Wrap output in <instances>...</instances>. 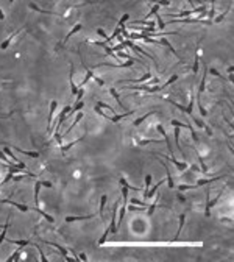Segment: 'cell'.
Masks as SVG:
<instances>
[{
  "label": "cell",
  "mask_w": 234,
  "mask_h": 262,
  "mask_svg": "<svg viewBox=\"0 0 234 262\" xmlns=\"http://www.w3.org/2000/svg\"><path fill=\"white\" fill-rule=\"evenodd\" d=\"M94 80H95V83H97L98 86H103V84H105V81H103L101 78H98V77H94Z\"/></svg>",
  "instance_id": "51"
},
{
  "label": "cell",
  "mask_w": 234,
  "mask_h": 262,
  "mask_svg": "<svg viewBox=\"0 0 234 262\" xmlns=\"http://www.w3.org/2000/svg\"><path fill=\"white\" fill-rule=\"evenodd\" d=\"M44 243H47V245H50V246H55L56 250L63 254V256H67V248H64V246H61L59 243H55V242H45V240H42Z\"/></svg>",
  "instance_id": "12"
},
{
  "label": "cell",
  "mask_w": 234,
  "mask_h": 262,
  "mask_svg": "<svg viewBox=\"0 0 234 262\" xmlns=\"http://www.w3.org/2000/svg\"><path fill=\"white\" fill-rule=\"evenodd\" d=\"M156 83H159V78H151L150 84H156Z\"/></svg>",
  "instance_id": "56"
},
{
  "label": "cell",
  "mask_w": 234,
  "mask_h": 262,
  "mask_svg": "<svg viewBox=\"0 0 234 262\" xmlns=\"http://www.w3.org/2000/svg\"><path fill=\"white\" fill-rule=\"evenodd\" d=\"M22 30H24V28H19V30H16V31H14V33H13V34H11V36H10L8 39H5V41H3V42H2V44H0V49H2V50H5V49H8V45L11 44V41H13V39H14V38L17 36V34H19L20 31H22Z\"/></svg>",
  "instance_id": "5"
},
{
  "label": "cell",
  "mask_w": 234,
  "mask_h": 262,
  "mask_svg": "<svg viewBox=\"0 0 234 262\" xmlns=\"http://www.w3.org/2000/svg\"><path fill=\"white\" fill-rule=\"evenodd\" d=\"M128 19H130V14H123V16H122V19H120V22H119V25H117V27H119V28H122V27H125V22H127Z\"/></svg>",
  "instance_id": "42"
},
{
  "label": "cell",
  "mask_w": 234,
  "mask_h": 262,
  "mask_svg": "<svg viewBox=\"0 0 234 262\" xmlns=\"http://www.w3.org/2000/svg\"><path fill=\"white\" fill-rule=\"evenodd\" d=\"M91 78H94V72H92V70H87L86 77H84V80H83V81H81V84H80V87H78V89L83 87V86H84V84H86V83H87L89 80H91Z\"/></svg>",
  "instance_id": "29"
},
{
  "label": "cell",
  "mask_w": 234,
  "mask_h": 262,
  "mask_svg": "<svg viewBox=\"0 0 234 262\" xmlns=\"http://www.w3.org/2000/svg\"><path fill=\"white\" fill-rule=\"evenodd\" d=\"M156 19H158V25H159V28H161V30L166 28V22L162 20V17H161V16H156Z\"/></svg>",
  "instance_id": "47"
},
{
  "label": "cell",
  "mask_w": 234,
  "mask_h": 262,
  "mask_svg": "<svg viewBox=\"0 0 234 262\" xmlns=\"http://www.w3.org/2000/svg\"><path fill=\"white\" fill-rule=\"evenodd\" d=\"M131 203H133V204H139V206H147L145 201H141V200H137V198H133Z\"/></svg>",
  "instance_id": "50"
},
{
  "label": "cell",
  "mask_w": 234,
  "mask_h": 262,
  "mask_svg": "<svg viewBox=\"0 0 234 262\" xmlns=\"http://www.w3.org/2000/svg\"><path fill=\"white\" fill-rule=\"evenodd\" d=\"M144 38H145V36H142L141 33H131V34H130V38H128V39L131 41V39H144Z\"/></svg>",
  "instance_id": "45"
},
{
  "label": "cell",
  "mask_w": 234,
  "mask_h": 262,
  "mask_svg": "<svg viewBox=\"0 0 234 262\" xmlns=\"http://www.w3.org/2000/svg\"><path fill=\"white\" fill-rule=\"evenodd\" d=\"M233 70H234V67H233V66H230V67H228V72H230V73H233Z\"/></svg>",
  "instance_id": "58"
},
{
  "label": "cell",
  "mask_w": 234,
  "mask_h": 262,
  "mask_svg": "<svg viewBox=\"0 0 234 262\" xmlns=\"http://www.w3.org/2000/svg\"><path fill=\"white\" fill-rule=\"evenodd\" d=\"M11 243H17L20 246H27V245H30L31 242L30 240H11Z\"/></svg>",
  "instance_id": "41"
},
{
  "label": "cell",
  "mask_w": 234,
  "mask_h": 262,
  "mask_svg": "<svg viewBox=\"0 0 234 262\" xmlns=\"http://www.w3.org/2000/svg\"><path fill=\"white\" fill-rule=\"evenodd\" d=\"M11 180H13V172H10V173H8V175L5 176V180H3L2 183H0V186H3L5 183H8V181H11Z\"/></svg>",
  "instance_id": "48"
},
{
  "label": "cell",
  "mask_w": 234,
  "mask_h": 262,
  "mask_svg": "<svg viewBox=\"0 0 234 262\" xmlns=\"http://www.w3.org/2000/svg\"><path fill=\"white\" fill-rule=\"evenodd\" d=\"M119 181H120V184H122V186H125V187H127L128 190H139V187H136V186H131V184H130V183H128V181H127L123 176L120 178Z\"/></svg>",
  "instance_id": "24"
},
{
  "label": "cell",
  "mask_w": 234,
  "mask_h": 262,
  "mask_svg": "<svg viewBox=\"0 0 234 262\" xmlns=\"http://www.w3.org/2000/svg\"><path fill=\"white\" fill-rule=\"evenodd\" d=\"M78 259H80V261H87V258H86V254H84V253L78 254Z\"/></svg>",
  "instance_id": "54"
},
{
  "label": "cell",
  "mask_w": 234,
  "mask_h": 262,
  "mask_svg": "<svg viewBox=\"0 0 234 262\" xmlns=\"http://www.w3.org/2000/svg\"><path fill=\"white\" fill-rule=\"evenodd\" d=\"M159 162L162 164V167L166 169V175H167V183H169V187H170V189H173V187H175V183H173V178H172V173H170V170H169V167H167V164L164 162L162 159H159Z\"/></svg>",
  "instance_id": "6"
},
{
  "label": "cell",
  "mask_w": 234,
  "mask_h": 262,
  "mask_svg": "<svg viewBox=\"0 0 234 262\" xmlns=\"http://www.w3.org/2000/svg\"><path fill=\"white\" fill-rule=\"evenodd\" d=\"M208 72H211L212 75H214V77H218V78H222V80L225 78V75H222V73H220V72L217 70V69H214V67H211V69H208Z\"/></svg>",
  "instance_id": "38"
},
{
  "label": "cell",
  "mask_w": 234,
  "mask_h": 262,
  "mask_svg": "<svg viewBox=\"0 0 234 262\" xmlns=\"http://www.w3.org/2000/svg\"><path fill=\"white\" fill-rule=\"evenodd\" d=\"M0 228H2V225H0Z\"/></svg>",
  "instance_id": "59"
},
{
  "label": "cell",
  "mask_w": 234,
  "mask_h": 262,
  "mask_svg": "<svg viewBox=\"0 0 234 262\" xmlns=\"http://www.w3.org/2000/svg\"><path fill=\"white\" fill-rule=\"evenodd\" d=\"M31 209H33L34 212H38V214H41V215H42V217H44V218L47 220V222H50V223H53V222H55V218H53V217L50 215V214H47L45 211H42V209H39V208H38V206H34V208H31Z\"/></svg>",
  "instance_id": "10"
},
{
  "label": "cell",
  "mask_w": 234,
  "mask_h": 262,
  "mask_svg": "<svg viewBox=\"0 0 234 262\" xmlns=\"http://www.w3.org/2000/svg\"><path fill=\"white\" fill-rule=\"evenodd\" d=\"M39 190H41V181H36L34 184V204H39Z\"/></svg>",
  "instance_id": "20"
},
{
  "label": "cell",
  "mask_w": 234,
  "mask_h": 262,
  "mask_svg": "<svg viewBox=\"0 0 234 262\" xmlns=\"http://www.w3.org/2000/svg\"><path fill=\"white\" fill-rule=\"evenodd\" d=\"M97 33L100 34V36H103V38H105V39H106V33H105V31H103L101 28H98V30H97Z\"/></svg>",
  "instance_id": "55"
},
{
  "label": "cell",
  "mask_w": 234,
  "mask_h": 262,
  "mask_svg": "<svg viewBox=\"0 0 234 262\" xmlns=\"http://www.w3.org/2000/svg\"><path fill=\"white\" fill-rule=\"evenodd\" d=\"M10 218H11V214H8V220H6V223L3 226V231L0 232V243H2L5 240V237H6V231H8V228H10Z\"/></svg>",
  "instance_id": "16"
},
{
  "label": "cell",
  "mask_w": 234,
  "mask_h": 262,
  "mask_svg": "<svg viewBox=\"0 0 234 262\" xmlns=\"http://www.w3.org/2000/svg\"><path fill=\"white\" fill-rule=\"evenodd\" d=\"M172 127H176V128H189L187 123H181L180 120H172Z\"/></svg>",
  "instance_id": "36"
},
{
  "label": "cell",
  "mask_w": 234,
  "mask_h": 262,
  "mask_svg": "<svg viewBox=\"0 0 234 262\" xmlns=\"http://www.w3.org/2000/svg\"><path fill=\"white\" fill-rule=\"evenodd\" d=\"M184 220H186V215H184V214H181V215H180V226H178V232L175 234L173 240H178V237H180V234H181V229H183V226H184Z\"/></svg>",
  "instance_id": "21"
},
{
  "label": "cell",
  "mask_w": 234,
  "mask_h": 262,
  "mask_svg": "<svg viewBox=\"0 0 234 262\" xmlns=\"http://www.w3.org/2000/svg\"><path fill=\"white\" fill-rule=\"evenodd\" d=\"M56 106H58V101H56V100H53V101L50 103V114H49V127H47V130L50 128V123H52V120H53V114H55V109H56Z\"/></svg>",
  "instance_id": "14"
},
{
  "label": "cell",
  "mask_w": 234,
  "mask_h": 262,
  "mask_svg": "<svg viewBox=\"0 0 234 262\" xmlns=\"http://www.w3.org/2000/svg\"><path fill=\"white\" fill-rule=\"evenodd\" d=\"M81 119H83V114H81V112H78V114H77V117H75V122H73V123H72V125H70V127H69V128H67V131H66V133L63 134V137H64L66 134H69V133H70V131H72V130L75 128V125H77V123H78V122H80Z\"/></svg>",
  "instance_id": "18"
},
{
  "label": "cell",
  "mask_w": 234,
  "mask_h": 262,
  "mask_svg": "<svg viewBox=\"0 0 234 262\" xmlns=\"http://www.w3.org/2000/svg\"><path fill=\"white\" fill-rule=\"evenodd\" d=\"M109 94H111V95H113V97H114V98L117 100V103H119V106H122V108H125V106H123V105H122V101H120V97H119V94H117V92H116V89H113V87H111V89H109Z\"/></svg>",
  "instance_id": "34"
},
{
  "label": "cell",
  "mask_w": 234,
  "mask_h": 262,
  "mask_svg": "<svg viewBox=\"0 0 234 262\" xmlns=\"http://www.w3.org/2000/svg\"><path fill=\"white\" fill-rule=\"evenodd\" d=\"M230 10H231V6H230V8H228V10H226L225 13H222V14H220V16H218V17H217L215 20H214V22H215V24H218V22H222V20L225 19V16H226V13H228Z\"/></svg>",
  "instance_id": "46"
},
{
  "label": "cell",
  "mask_w": 234,
  "mask_h": 262,
  "mask_svg": "<svg viewBox=\"0 0 234 262\" xmlns=\"http://www.w3.org/2000/svg\"><path fill=\"white\" fill-rule=\"evenodd\" d=\"M41 186H44V187H52V183L50 181H41Z\"/></svg>",
  "instance_id": "53"
},
{
  "label": "cell",
  "mask_w": 234,
  "mask_h": 262,
  "mask_svg": "<svg viewBox=\"0 0 234 262\" xmlns=\"http://www.w3.org/2000/svg\"><path fill=\"white\" fill-rule=\"evenodd\" d=\"M14 150H17L19 153H22V155H25V156H30V158H38L39 156V153L38 151H28V150H22V148H17V147H13Z\"/></svg>",
  "instance_id": "15"
},
{
  "label": "cell",
  "mask_w": 234,
  "mask_h": 262,
  "mask_svg": "<svg viewBox=\"0 0 234 262\" xmlns=\"http://www.w3.org/2000/svg\"><path fill=\"white\" fill-rule=\"evenodd\" d=\"M130 25H142V27H147V28H155V22L153 20H145V19H142V20H134V22H131Z\"/></svg>",
  "instance_id": "7"
},
{
  "label": "cell",
  "mask_w": 234,
  "mask_h": 262,
  "mask_svg": "<svg viewBox=\"0 0 234 262\" xmlns=\"http://www.w3.org/2000/svg\"><path fill=\"white\" fill-rule=\"evenodd\" d=\"M117 206H119V201H116L114 206H113V215H111V225H109V229H111V232H117Z\"/></svg>",
  "instance_id": "2"
},
{
  "label": "cell",
  "mask_w": 234,
  "mask_h": 262,
  "mask_svg": "<svg viewBox=\"0 0 234 262\" xmlns=\"http://www.w3.org/2000/svg\"><path fill=\"white\" fill-rule=\"evenodd\" d=\"M162 158H166V159H169L170 162H173V164L176 165V167H178V170H181V172L187 169V164H186V162H181V161H178V159H175V158H170V156H164V155H162Z\"/></svg>",
  "instance_id": "8"
},
{
  "label": "cell",
  "mask_w": 234,
  "mask_h": 262,
  "mask_svg": "<svg viewBox=\"0 0 234 262\" xmlns=\"http://www.w3.org/2000/svg\"><path fill=\"white\" fill-rule=\"evenodd\" d=\"M22 250H24V246H20V245H19V248H17V250H16L14 253H13V256L8 259V262H13V261H19V254L22 253Z\"/></svg>",
  "instance_id": "27"
},
{
  "label": "cell",
  "mask_w": 234,
  "mask_h": 262,
  "mask_svg": "<svg viewBox=\"0 0 234 262\" xmlns=\"http://www.w3.org/2000/svg\"><path fill=\"white\" fill-rule=\"evenodd\" d=\"M176 80H178V75H176V73H175V75H172V77L169 78V81H166V83L162 84V89H164V87H167L169 84H172V83H175Z\"/></svg>",
  "instance_id": "37"
},
{
  "label": "cell",
  "mask_w": 234,
  "mask_h": 262,
  "mask_svg": "<svg viewBox=\"0 0 234 262\" xmlns=\"http://www.w3.org/2000/svg\"><path fill=\"white\" fill-rule=\"evenodd\" d=\"M139 145H147V144H161V141H156V139H150V141H136Z\"/></svg>",
  "instance_id": "39"
},
{
  "label": "cell",
  "mask_w": 234,
  "mask_h": 262,
  "mask_svg": "<svg viewBox=\"0 0 234 262\" xmlns=\"http://www.w3.org/2000/svg\"><path fill=\"white\" fill-rule=\"evenodd\" d=\"M197 106H198V109H200V114H201L203 117H204L206 114H208V112H206V109L203 108V105H201V101H200V98H198V101H197Z\"/></svg>",
  "instance_id": "43"
},
{
  "label": "cell",
  "mask_w": 234,
  "mask_h": 262,
  "mask_svg": "<svg viewBox=\"0 0 234 262\" xmlns=\"http://www.w3.org/2000/svg\"><path fill=\"white\" fill-rule=\"evenodd\" d=\"M200 64V55H198V49L195 50V55H194V67H192V70H194V73H198V66Z\"/></svg>",
  "instance_id": "17"
},
{
  "label": "cell",
  "mask_w": 234,
  "mask_h": 262,
  "mask_svg": "<svg viewBox=\"0 0 234 262\" xmlns=\"http://www.w3.org/2000/svg\"><path fill=\"white\" fill-rule=\"evenodd\" d=\"M158 201H159V195H156V198H155V201H153V204L150 206V208H147V214L148 215H153V212H155V209H156V206H158Z\"/></svg>",
  "instance_id": "26"
},
{
  "label": "cell",
  "mask_w": 234,
  "mask_h": 262,
  "mask_svg": "<svg viewBox=\"0 0 234 262\" xmlns=\"http://www.w3.org/2000/svg\"><path fill=\"white\" fill-rule=\"evenodd\" d=\"M159 44H161V45H166V47H169V49L172 50V53H173V55H175V56H178V58H180V59H181V56H180V55H178V53H176V50L173 49V47H172V44L169 42V41H167V39H164V38H162V39L159 41Z\"/></svg>",
  "instance_id": "22"
},
{
  "label": "cell",
  "mask_w": 234,
  "mask_h": 262,
  "mask_svg": "<svg viewBox=\"0 0 234 262\" xmlns=\"http://www.w3.org/2000/svg\"><path fill=\"white\" fill-rule=\"evenodd\" d=\"M156 130H158V133H161V134H162L164 141H166V144H167L169 151H170V153H173V147H172V144L169 142V137H167V134H166V130H164V127L161 125V123H158V125H156Z\"/></svg>",
  "instance_id": "4"
},
{
  "label": "cell",
  "mask_w": 234,
  "mask_h": 262,
  "mask_svg": "<svg viewBox=\"0 0 234 262\" xmlns=\"http://www.w3.org/2000/svg\"><path fill=\"white\" fill-rule=\"evenodd\" d=\"M84 137H86V136H81V137H80V139H77V141H72V142H69V144H67V145H64V147H61V150H63V151H64V153H66V151H69V150H70V148H72V147L75 145V144H78V142H81V141H83V139H84Z\"/></svg>",
  "instance_id": "19"
},
{
  "label": "cell",
  "mask_w": 234,
  "mask_h": 262,
  "mask_svg": "<svg viewBox=\"0 0 234 262\" xmlns=\"http://www.w3.org/2000/svg\"><path fill=\"white\" fill-rule=\"evenodd\" d=\"M203 67H204V72H203V78L200 81V86H198V94L204 92V89H206V73H208V66L203 64Z\"/></svg>",
  "instance_id": "9"
},
{
  "label": "cell",
  "mask_w": 234,
  "mask_h": 262,
  "mask_svg": "<svg viewBox=\"0 0 234 262\" xmlns=\"http://www.w3.org/2000/svg\"><path fill=\"white\" fill-rule=\"evenodd\" d=\"M97 106H98V108H103V109H106V111H109V112H111V115H117L116 111H114V108H113V106H109V105H106V103L97 101Z\"/></svg>",
  "instance_id": "23"
},
{
  "label": "cell",
  "mask_w": 234,
  "mask_h": 262,
  "mask_svg": "<svg viewBox=\"0 0 234 262\" xmlns=\"http://www.w3.org/2000/svg\"><path fill=\"white\" fill-rule=\"evenodd\" d=\"M109 232H111V229H109V228H108L105 232H103V236H101L100 240H98V245H103V243L106 242V239H108V236H109Z\"/></svg>",
  "instance_id": "35"
},
{
  "label": "cell",
  "mask_w": 234,
  "mask_h": 262,
  "mask_svg": "<svg viewBox=\"0 0 234 262\" xmlns=\"http://www.w3.org/2000/svg\"><path fill=\"white\" fill-rule=\"evenodd\" d=\"M222 178H225V175H223V176H215V178H212V180H198L195 186H197V187H200V186L211 184V183H214V181H218V180H222Z\"/></svg>",
  "instance_id": "13"
},
{
  "label": "cell",
  "mask_w": 234,
  "mask_h": 262,
  "mask_svg": "<svg viewBox=\"0 0 234 262\" xmlns=\"http://www.w3.org/2000/svg\"><path fill=\"white\" fill-rule=\"evenodd\" d=\"M122 195H123V200H125V203H127V200H128V189L125 187V186H122Z\"/></svg>",
  "instance_id": "49"
},
{
  "label": "cell",
  "mask_w": 234,
  "mask_h": 262,
  "mask_svg": "<svg viewBox=\"0 0 234 262\" xmlns=\"http://www.w3.org/2000/svg\"><path fill=\"white\" fill-rule=\"evenodd\" d=\"M159 8H161V5L159 3H156V5H153V8L150 10V13L147 14V17L145 19H150L151 16H155V14H158V11H159Z\"/></svg>",
  "instance_id": "28"
},
{
  "label": "cell",
  "mask_w": 234,
  "mask_h": 262,
  "mask_svg": "<svg viewBox=\"0 0 234 262\" xmlns=\"http://www.w3.org/2000/svg\"><path fill=\"white\" fill-rule=\"evenodd\" d=\"M214 14H215V8L212 6L211 11H209V19H211V22H212V19H214Z\"/></svg>",
  "instance_id": "52"
},
{
  "label": "cell",
  "mask_w": 234,
  "mask_h": 262,
  "mask_svg": "<svg viewBox=\"0 0 234 262\" xmlns=\"http://www.w3.org/2000/svg\"><path fill=\"white\" fill-rule=\"evenodd\" d=\"M30 8L36 10V11H39V13H45V14H56V13H53V11H47V10H42V8H39V6H36L34 3H30Z\"/></svg>",
  "instance_id": "33"
},
{
  "label": "cell",
  "mask_w": 234,
  "mask_h": 262,
  "mask_svg": "<svg viewBox=\"0 0 234 262\" xmlns=\"http://www.w3.org/2000/svg\"><path fill=\"white\" fill-rule=\"evenodd\" d=\"M153 114H155V111H151V112H148V114H145V115L139 117V119H136V120H134V123H133V125H134V127H139V125H141V123H142L144 120H145V119H148V117H150V115H153Z\"/></svg>",
  "instance_id": "25"
},
{
  "label": "cell",
  "mask_w": 234,
  "mask_h": 262,
  "mask_svg": "<svg viewBox=\"0 0 234 262\" xmlns=\"http://www.w3.org/2000/svg\"><path fill=\"white\" fill-rule=\"evenodd\" d=\"M81 28H83V25H81V24H77V25H75V27H73V28H72L70 31H69V34H67V36L64 38V41H63V44H67V41H69V39H70V38L73 36V34H75V33H78V31H80Z\"/></svg>",
  "instance_id": "11"
},
{
  "label": "cell",
  "mask_w": 234,
  "mask_h": 262,
  "mask_svg": "<svg viewBox=\"0 0 234 262\" xmlns=\"http://www.w3.org/2000/svg\"><path fill=\"white\" fill-rule=\"evenodd\" d=\"M3 19H5V14H3V11L0 10V20H3Z\"/></svg>",
  "instance_id": "57"
},
{
  "label": "cell",
  "mask_w": 234,
  "mask_h": 262,
  "mask_svg": "<svg viewBox=\"0 0 234 262\" xmlns=\"http://www.w3.org/2000/svg\"><path fill=\"white\" fill-rule=\"evenodd\" d=\"M223 192H225V187H223L222 190L218 192V194H217V197H215L214 200H212V201L209 200V192H206V212H204V214H206V217H209V215H211V209H212V208H214V206H215V203L218 201V198L222 197V194H223Z\"/></svg>",
  "instance_id": "1"
},
{
  "label": "cell",
  "mask_w": 234,
  "mask_h": 262,
  "mask_svg": "<svg viewBox=\"0 0 234 262\" xmlns=\"http://www.w3.org/2000/svg\"><path fill=\"white\" fill-rule=\"evenodd\" d=\"M111 49H113V52H114V53H117V52H122L123 49H125V44H123V42H120V44H117V45L111 47Z\"/></svg>",
  "instance_id": "40"
},
{
  "label": "cell",
  "mask_w": 234,
  "mask_h": 262,
  "mask_svg": "<svg viewBox=\"0 0 234 262\" xmlns=\"http://www.w3.org/2000/svg\"><path fill=\"white\" fill-rule=\"evenodd\" d=\"M178 189H180L181 192H184V190H194V189H197V186L195 184H181Z\"/></svg>",
  "instance_id": "31"
},
{
  "label": "cell",
  "mask_w": 234,
  "mask_h": 262,
  "mask_svg": "<svg viewBox=\"0 0 234 262\" xmlns=\"http://www.w3.org/2000/svg\"><path fill=\"white\" fill-rule=\"evenodd\" d=\"M151 180H153V178H151V175H150V173H148V175H145V190H144V197L147 195V192H148V189H150Z\"/></svg>",
  "instance_id": "30"
},
{
  "label": "cell",
  "mask_w": 234,
  "mask_h": 262,
  "mask_svg": "<svg viewBox=\"0 0 234 262\" xmlns=\"http://www.w3.org/2000/svg\"><path fill=\"white\" fill-rule=\"evenodd\" d=\"M33 245H34V246H36V248H38V251H39V254H41V261H42V262H47V258L44 256V251H42V250H41V246H39L38 243H33Z\"/></svg>",
  "instance_id": "44"
},
{
  "label": "cell",
  "mask_w": 234,
  "mask_h": 262,
  "mask_svg": "<svg viewBox=\"0 0 234 262\" xmlns=\"http://www.w3.org/2000/svg\"><path fill=\"white\" fill-rule=\"evenodd\" d=\"M106 200H108L106 195H101V198H100V217H103V209H105Z\"/></svg>",
  "instance_id": "32"
},
{
  "label": "cell",
  "mask_w": 234,
  "mask_h": 262,
  "mask_svg": "<svg viewBox=\"0 0 234 262\" xmlns=\"http://www.w3.org/2000/svg\"><path fill=\"white\" fill-rule=\"evenodd\" d=\"M95 214H89V215H67L64 220L67 223H72V222H80V220H89V218H94Z\"/></svg>",
  "instance_id": "3"
}]
</instances>
